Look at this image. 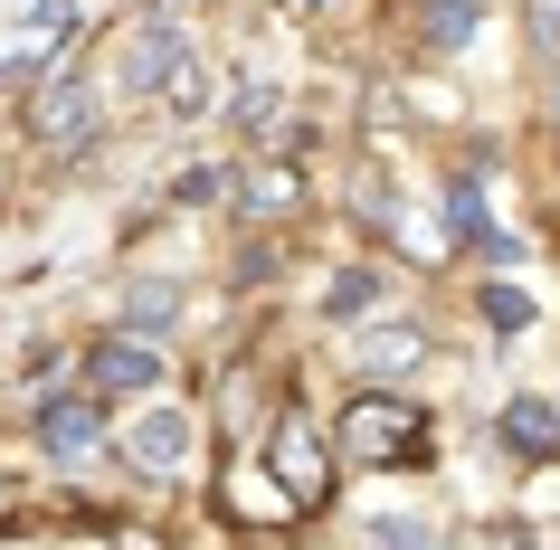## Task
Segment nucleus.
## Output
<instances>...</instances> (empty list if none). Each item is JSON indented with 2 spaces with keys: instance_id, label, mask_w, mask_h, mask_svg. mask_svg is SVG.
Segmentation results:
<instances>
[{
  "instance_id": "1",
  "label": "nucleus",
  "mask_w": 560,
  "mask_h": 550,
  "mask_svg": "<svg viewBox=\"0 0 560 550\" xmlns=\"http://www.w3.org/2000/svg\"><path fill=\"white\" fill-rule=\"evenodd\" d=\"M342 456L352 465H428L438 456V428H428V408H409V399H389V389H361L352 408H342Z\"/></svg>"
},
{
  "instance_id": "2",
  "label": "nucleus",
  "mask_w": 560,
  "mask_h": 550,
  "mask_svg": "<svg viewBox=\"0 0 560 550\" xmlns=\"http://www.w3.org/2000/svg\"><path fill=\"white\" fill-rule=\"evenodd\" d=\"M266 465L285 475V493H295V513H314L332 493V475H324V446H314V428H304L295 408H276V428H266Z\"/></svg>"
},
{
  "instance_id": "3",
  "label": "nucleus",
  "mask_w": 560,
  "mask_h": 550,
  "mask_svg": "<svg viewBox=\"0 0 560 550\" xmlns=\"http://www.w3.org/2000/svg\"><path fill=\"white\" fill-rule=\"evenodd\" d=\"M86 389H95V399H143V389H162V351L124 342V332H115V342H95L86 351Z\"/></svg>"
},
{
  "instance_id": "4",
  "label": "nucleus",
  "mask_w": 560,
  "mask_h": 550,
  "mask_svg": "<svg viewBox=\"0 0 560 550\" xmlns=\"http://www.w3.org/2000/svg\"><path fill=\"white\" fill-rule=\"evenodd\" d=\"M190 446H200V418H190V408H152V418H133V428H124V456L143 465V475L190 465Z\"/></svg>"
},
{
  "instance_id": "5",
  "label": "nucleus",
  "mask_w": 560,
  "mask_h": 550,
  "mask_svg": "<svg viewBox=\"0 0 560 550\" xmlns=\"http://www.w3.org/2000/svg\"><path fill=\"white\" fill-rule=\"evenodd\" d=\"M115 77H124L133 95H143V86H162V77H190V48H180V30H172V20L133 30V38L115 48Z\"/></svg>"
},
{
  "instance_id": "6",
  "label": "nucleus",
  "mask_w": 560,
  "mask_h": 550,
  "mask_svg": "<svg viewBox=\"0 0 560 550\" xmlns=\"http://www.w3.org/2000/svg\"><path fill=\"white\" fill-rule=\"evenodd\" d=\"M30 124H38V143H48V152H86L95 143V95L77 86V77H58V86L38 95Z\"/></svg>"
},
{
  "instance_id": "7",
  "label": "nucleus",
  "mask_w": 560,
  "mask_h": 550,
  "mask_svg": "<svg viewBox=\"0 0 560 550\" xmlns=\"http://www.w3.org/2000/svg\"><path fill=\"white\" fill-rule=\"evenodd\" d=\"M503 446H513V456L523 465H551L560 456V408H541V399H503Z\"/></svg>"
},
{
  "instance_id": "8",
  "label": "nucleus",
  "mask_w": 560,
  "mask_h": 550,
  "mask_svg": "<svg viewBox=\"0 0 560 550\" xmlns=\"http://www.w3.org/2000/svg\"><path fill=\"white\" fill-rule=\"evenodd\" d=\"M38 436H48V446L77 465V456L95 446V408H86V399H48V408H38Z\"/></svg>"
},
{
  "instance_id": "9",
  "label": "nucleus",
  "mask_w": 560,
  "mask_h": 550,
  "mask_svg": "<svg viewBox=\"0 0 560 550\" xmlns=\"http://www.w3.org/2000/svg\"><path fill=\"white\" fill-rule=\"evenodd\" d=\"M324 314L332 323H371V314H381V266H342L332 294H324Z\"/></svg>"
},
{
  "instance_id": "10",
  "label": "nucleus",
  "mask_w": 560,
  "mask_h": 550,
  "mask_svg": "<svg viewBox=\"0 0 560 550\" xmlns=\"http://www.w3.org/2000/svg\"><path fill=\"white\" fill-rule=\"evenodd\" d=\"M124 323H133V342H152V332H172V323H180V294L172 285H133V294H124Z\"/></svg>"
},
{
  "instance_id": "11",
  "label": "nucleus",
  "mask_w": 560,
  "mask_h": 550,
  "mask_svg": "<svg viewBox=\"0 0 560 550\" xmlns=\"http://www.w3.org/2000/svg\"><path fill=\"white\" fill-rule=\"evenodd\" d=\"M371 531H381V550H446V531L418 522V513H389V522H371Z\"/></svg>"
},
{
  "instance_id": "12",
  "label": "nucleus",
  "mask_w": 560,
  "mask_h": 550,
  "mask_svg": "<svg viewBox=\"0 0 560 550\" xmlns=\"http://www.w3.org/2000/svg\"><path fill=\"white\" fill-rule=\"evenodd\" d=\"M418 351H428V332H371V342H361V371H399Z\"/></svg>"
},
{
  "instance_id": "13",
  "label": "nucleus",
  "mask_w": 560,
  "mask_h": 550,
  "mask_svg": "<svg viewBox=\"0 0 560 550\" xmlns=\"http://www.w3.org/2000/svg\"><path fill=\"white\" fill-rule=\"evenodd\" d=\"M475 304H485V323H494V332H523V323H532V294H523V285H485Z\"/></svg>"
},
{
  "instance_id": "14",
  "label": "nucleus",
  "mask_w": 560,
  "mask_h": 550,
  "mask_svg": "<svg viewBox=\"0 0 560 550\" xmlns=\"http://www.w3.org/2000/svg\"><path fill=\"white\" fill-rule=\"evenodd\" d=\"M523 30H532V48L551 58V48H560V0H523Z\"/></svg>"
},
{
  "instance_id": "15",
  "label": "nucleus",
  "mask_w": 560,
  "mask_h": 550,
  "mask_svg": "<svg viewBox=\"0 0 560 550\" xmlns=\"http://www.w3.org/2000/svg\"><path fill=\"white\" fill-rule=\"evenodd\" d=\"M551 115H560V95H551Z\"/></svg>"
}]
</instances>
